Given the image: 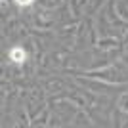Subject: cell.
I'll return each mask as SVG.
<instances>
[{
	"label": "cell",
	"mask_w": 128,
	"mask_h": 128,
	"mask_svg": "<svg viewBox=\"0 0 128 128\" xmlns=\"http://www.w3.org/2000/svg\"><path fill=\"white\" fill-rule=\"evenodd\" d=\"M17 2H21V4H29L31 0H17Z\"/></svg>",
	"instance_id": "obj_1"
}]
</instances>
